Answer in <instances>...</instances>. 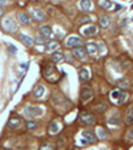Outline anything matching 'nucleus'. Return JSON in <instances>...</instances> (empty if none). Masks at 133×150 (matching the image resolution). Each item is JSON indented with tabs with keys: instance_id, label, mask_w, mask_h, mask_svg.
<instances>
[{
	"instance_id": "f257e3e1",
	"label": "nucleus",
	"mask_w": 133,
	"mask_h": 150,
	"mask_svg": "<svg viewBox=\"0 0 133 150\" xmlns=\"http://www.w3.org/2000/svg\"><path fill=\"white\" fill-rule=\"evenodd\" d=\"M43 112H44V110H43L41 106H31V105L25 106V110H24L25 115L27 117H29V118L36 117V115H41Z\"/></svg>"
},
{
	"instance_id": "f03ea898",
	"label": "nucleus",
	"mask_w": 133,
	"mask_h": 150,
	"mask_svg": "<svg viewBox=\"0 0 133 150\" xmlns=\"http://www.w3.org/2000/svg\"><path fill=\"white\" fill-rule=\"evenodd\" d=\"M3 28L8 33H12V32L17 31V24L15 23V20L12 19V17H5L3 20Z\"/></svg>"
},
{
	"instance_id": "7ed1b4c3",
	"label": "nucleus",
	"mask_w": 133,
	"mask_h": 150,
	"mask_svg": "<svg viewBox=\"0 0 133 150\" xmlns=\"http://www.w3.org/2000/svg\"><path fill=\"white\" fill-rule=\"evenodd\" d=\"M126 93L125 92H121V90H112L110 92V98H113V100H117V104L118 105H121L124 104L126 101Z\"/></svg>"
},
{
	"instance_id": "20e7f679",
	"label": "nucleus",
	"mask_w": 133,
	"mask_h": 150,
	"mask_svg": "<svg viewBox=\"0 0 133 150\" xmlns=\"http://www.w3.org/2000/svg\"><path fill=\"white\" fill-rule=\"evenodd\" d=\"M80 119H81V122L87 123V125H93L96 122L95 114H92L91 112H83L80 114Z\"/></svg>"
},
{
	"instance_id": "39448f33",
	"label": "nucleus",
	"mask_w": 133,
	"mask_h": 150,
	"mask_svg": "<svg viewBox=\"0 0 133 150\" xmlns=\"http://www.w3.org/2000/svg\"><path fill=\"white\" fill-rule=\"evenodd\" d=\"M81 44H83V40L77 36H71L65 41V45L68 48H77V46H81Z\"/></svg>"
},
{
	"instance_id": "423d86ee",
	"label": "nucleus",
	"mask_w": 133,
	"mask_h": 150,
	"mask_svg": "<svg viewBox=\"0 0 133 150\" xmlns=\"http://www.w3.org/2000/svg\"><path fill=\"white\" fill-rule=\"evenodd\" d=\"M31 16H32L35 20H37V21H44L45 17H47V15L44 13V11L39 9V8H32V11H31Z\"/></svg>"
},
{
	"instance_id": "0eeeda50",
	"label": "nucleus",
	"mask_w": 133,
	"mask_h": 150,
	"mask_svg": "<svg viewBox=\"0 0 133 150\" xmlns=\"http://www.w3.org/2000/svg\"><path fill=\"white\" fill-rule=\"evenodd\" d=\"M80 97H81L83 101H89L92 97H93L92 89L88 88V86H83V88H81V92H80Z\"/></svg>"
},
{
	"instance_id": "6e6552de",
	"label": "nucleus",
	"mask_w": 133,
	"mask_h": 150,
	"mask_svg": "<svg viewBox=\"0 0 133 150\" xmlns=\"http://www.w3.org/2000/svg\"><path fill=\"white\" fill-rule=\"evenodd\" d=\"M39 33H40L41 38H44V40H48V38L52 37V29H51V27H48V25H43V27H40Z\"/></svg>"
},
{
	"instance_id": "1a4fd4ad",
	"label": "nucleus",
	"mask_w": 133,
	"mask_h": 150,
	"mask_svg": "<svg viewBox=\"0 0 133 150\" xmlns=\"http://www.w3.org/2000/svg\"><path fill=\"white\" fill-rule=\"evenodd\" d=\"M17 20H19V23H21V24H24V25H28V24L31 23V17H29V15L27 13V12H23V11H20V12H17Z\"/></svg>"
},
{
	"instance_id": "9d476101",
	"label": "nucleus",
	"mask_w": 133,
	"mask_h": 150,
	"mask_svg": "<svg viewBox=\"0 0 133 150\" xmlns=\"http://www.w3.org/2000/svg\"><path fill=\"white\" fill-rule=\"evenodd\" d=\"M72 54L76 58H79V60H84L85 56H87V50H85V48H83V46H77V48H73Z\"/></svg>"
},
{
	"instance_id": "9b49d317",
	"label": "nucleus",
	"mask_w": 133,
	"mask_h": 150,
	"mask_svg": "<svg viewBox=\"0 0 133 150\" xmlns=\"http://www.w3.org/2000/svg\"><path fill=\"white\" fill-rule=\"evenodd\" d=\"M83 137L85 138L83 141V143H95L96 142V135L93 134V133H91V131L84 130L83 131Z\"/></svg>"
},
{
	"instance_id": "f8f14e48",
	"label": "nucleus",
	"mask_w": 133,
	"mask_h": 150,
	"mask_svg": "<svg viewBox=\"0 0 133 150\" xmlns=\"http://www.w3.org/2000/svg\"><path fill=\"white\" fill-rule=\"evenodd\" d=\"M89 70L87 69V68H81V69L79 70V78L81 82H87L88 80H89Z\"/></svg>"
},
{
	"instance_id": "ddd939ff",
	"label": "nucleus",
	"mask_w": 133,
	"mask_h": 150,
	"mask_svg": "<svg viewBox=\"0 0 133 150\" xmlns=\"http://www.w3.org/2000/svg\"><path fill=\"white\" fill-rule=\"evenodd\" d=\"M44 93H45V88H44V85H37L33 90V97L35 98H41L44 96Z\"/></svg>"
},
{
	"instance_id": "4468645a",
	"label": "nucleus",
	"mask_w": 133,
	"mask_h": 150,
	"mask_svg": "<svg viewBox=\"0 0 133 150\" xmlns=\"http://www.w3.org/2000/svg\"><path fill=\"white\" fill-rule=\"evenodd\" d=\"M48 129H49V134H52V135H55V134H57V133H59V130H60V129H59V123L56 122V121H52V122L49 123V127H48Z\"/></svg>"
},
{
	"instance_id": "2eb2a0df",
	"label": "nucleus",
	"mask_w": 133,
	"mask_h": 150,
	"mask_svg": "<svg viewBox=\"0 0 133 150\" xmlns=\"http://www.w3.org/2000/svg\"><path fill=\"white\" fill-rule=\"evenodd\" d=\"M97 48H99V46H97V44H96V42H88L87 44V53H89V54H95L96 52H97Z\"/></svg>"
},
{
	"instance_id": "dca6fc26",
	"label": "nucleus",
	"mask_w": 133,
	"mask_h": 150,
	"mask_svg": "<svg viewBox=\"0 0 133 150\" xmlns=\"http://www.w3.org/2000/svg\"><path fill=\"white\" fill-rule=\"evenodd\" d=\"M96 32H97V28L95 27V25H91V27H88V28H85V29H83V33H84V36H93V35H96Z\"/></svg>"
},
{
	"instance_id": "f3484780",
	"label": "nucleus",
	"mask_w": 133,
	"mask_h": 150,
	"mask_svg": "<svg viewBox=\"0 0 133 150\" xmlns=\"http://www.w3.org/2000/svg\"><path fill=\"white\" fill-rule=\"evenodd\" d=\"M80 8L83 11H89L92 8V1L91 0H80Z\"/></svg>"
},
{
	"instance_id": "a211bd4d",
	"label": "nucleus",
	"mask_w": 133,
	"mask_h": 150,
	"mask_svg": "<svg viewBox=\"0 0 133 150\" xmlns=\"http://www.w3.org/2000/svg\"><path fill=\"white\" fill-rule=\"evenodd\" d=\"M99 23H100V27L101 28H108L110 24V19L108 16H101L99 19Z\"/></svg>"
},
{
	"instance_id": "6ab92c4d",
	"label": "nucleus",
	"mask_w": 133,
	"mask_h": 150,
	"mask_svg": "<svg viewBox=\"0 0 133 150\" xmlns=\"http://www.w3.org/2000/svg\"><path fill=\"white\" fill-rule=\"evenodd\" d=\"M20 40L25 44V45H28V46H31V45H33V42H35V40L32 37H29V36H27V35H20Z\"/></svg>"
},
{
	"instance_id": "aec40b11",
	"label": "nucleus",
	"mask_w": 133,
	"mask_h": 150,
	"mask_svg": "<svg viewBox=\"0 0 133 150\" xmlns=\"http://www.w3.org/2000/svg\"><path fill=\"white\" fill-rule=\"evenodd\" d=\"M129 86H130V82L126 80V78H121V80L118 81V88L120 89H124V90H125V89H128Z\"/></svg>"
},
{
	"instance_id": "412c9836",
	"label": "nucleus",
	"mask_w": 133,
	"mask_h": 150,
	"mask_svg": "<svg viewBox=\"0 0 133 150\" xmlns=\"http://www.w3.org/2000/svg\"><path fill=\"white\" fill-rule=\"evenodd\" d=\"M99 4H100V7L104 8V9H110L112 8V1L110 0H100Z\"/></svg>"
},
{
	"instance_id": "4be33fe9",
	"label": "nucleus",
	"mask_w": 133,
	"mask_h": 150,
	"mask_svg": "<svg viewBox=\"0 0 133 150\" xmlns=\"http://www.w3.org/2000/svg\"><path fill=\"white\" fill-rule=\"evenodd\" d=\"M59 48V44H57L56 41H51V42H47V45H45V50H55Z\"/></svg>"
},
{
	"instance_id": "5701e85b",
	"label": "nucleus",
	"mask_w": 133,
	"mask_h": 150,
	"mask_svg": "<svg viewBox=\"0 0 133 150\" xmlns=\"http://www.w3.org/2000/svg\"><path fill=\"white\" fill-rule=\"evenodd\" d=\"M97 135H99L100 139H106L108 133H106L105 129H103V127H97Z\"/></svg>"
},
{
	"instance_id": "b1692460",
	"label": "nucleus",
	"mask_w": 133,
	"mask_h": 150,
	"mask_svg": "<svg viewBox=\"0 0 133 150\" xmlns=\"http://www.w3.org/2000/svg\"><path fill=\"white\" fill-rule=\"evenodd\" d=\"M63 57H64V54L61 52H53V56H52L53 62H59L60 60H63Z\"/></svg>"
},
{
	"instance_id": "393cba45",
	"label": "nucleus",
	"mask_w": 133,
	"mask_h": 150,
	"mask_svg": "<svg viewBox=\"0 0 133 150\" xmlns=\"http://www.w3.org/2000/svg\"><path fill=\"white\" fill-rule=\"evenodd\" d=\"M95 110L99 113H104L106 110V105L105 104H96L95 105Z\"/></svg>"
},
{
	"instance_id": "a878e982",
	"label": "nucleus",
	"mask_w": 133,
	"mask_h": 150,
	"mask_svg": "<svg viewBox=\"0 0 133 150\" xmlns=\"http://www.w3.org/2000/svg\"><path fill=\"white\" fill-rule=\"evenodd\" d=\"M108 122H109L110 125H118V123L121 122V119H120V117H117V115H113V117H110V118L108 119Z\"/></svg>"
},
{
	"instance_id": "bb28decb",
	"label": "nucleus",
	"mask_w": 133,
	"mask_h": 150,
	"mask_svg": "<svg viewBox=\"0 0 133 150\" xmlns=\"http://www.w3.org/2000/svg\"><path fill=\"white\" fill-rule=\"evenodd\" d=\"M125 121L128 125H133V110H129V112L126 113V117H125Z\"/></svg>"
},
{
	"instance_id": "cd10ccee",
	"label": "nucleus",
	"mask_w": 133,
	"mask_h": 150,
	"mask_svg": "<svg viewBox=\"0 0 133 150\" xmlns=\"http://www.w3.org/2000/svg\"><path fill=\"white\" fill-rule=\"evenodd\" d=\"M53 70H55V66H53V65H47L45 69L43 70V73H44V76H49Z\"/></svg>"
},
{
	"instance_id": "c85d7f7f",
	"label": "nucleus",
	"mask_w": 133,
	"mask_h": 150,
	"mask_svg": "<svg viewBox=\"0 0 133 150\" xmlns=\"http://www.w3.org/2000/svg\"><path fill=\"white\" fill-rule=\"evenodd\" d=\"M92 19H91V16H88V15H84L83 17H80L79 20V23L80 24H85V23H91Z\"/></svg>"
},
{
	"instance_id": "c756f323",
	"label": "nucleus",
	"mask_w": 133,
	"mask_h": 150,
	"mask_svg": "<svg viewBox=\"0 0 133 150\" xmlns=\"http://www.w3.org/2000/svg\"><path fill=\"white\" fill-rule=\"evenodd\" d=\"M19 122H20V118H19V117H16V115H15V119H13V121H12V119H11V121L8 122V125H9V126H12V127H13V126H16V125H17V123H19Z\"/></svg>"
},
{
	"instance_id": "7c9ffc66",
	"label": "nucleus",
	"mask_w": 133,
	"mask_h": 150,
	"mask_svg": "<svg viewBox=\"0 0 133 150\" xmlns=\"http://www.w3.org/2000/svg\"><path fill=\"white\" fill-rule=\"evenodd\" d=\"M27 127H28V129H31V130H33V129H36V127H37V123L32 122V121H28V122H27Z\"/></svg>"
},
{
	"instance_id": "2f4dec72",
	"label": "nucleus",
	"mask_w": 133,
	"mask_h": 150,
	"mask_svg": "<svg viewBox=\"0 0 133 150\" xmlns=\"http://www.w3.org/2000/svg\"><path fill=\"white\" fill-rule=\"evenodd\" d=\"M41 150H52V145L51 143H44L41 146Z\"/></svg>"
},
{
	"instance_id": "473e14b6",
	"label": "nucleus",
	"mask_w": 133,
	"mask_h": 150,
	"mask_svg": "<svg viewBox=\"0 0 133 150\" xmlns=\"http://www.w3.org/2000/svg\"><path fill=\"white\" fill-rule=\"evenodd\" d=\"M8 48H9V52H12V53H13V54H15L16 52H17V48H16L15 45H9V46H8Z\"/></svg>"
},
{
	"instance_id": "72a5a7b5",
	"label": "nucleus",
	"mask_w": 133,
	"mask_h": 150,
	"mask_svg": "<svg viewBox=\"0 0 133 150\" xmlns=\"http://www.w3.org/2000/svg\"><path fill=\"white\" fill-rule=\"evenodd\" d=\"M36 42H37L39 45H44V44H45V40H44V38H37Z\"/></svg>"
},
{
	"instance_id": "f704fd0d",
	"label": "nucleus",
	"mask_w": 133,
	"mask_h": 150,
	"mask_svg": "<svg viewBox=\"0 0 133 150\" xmlns=\"http://www.w3.org/2000/svg\"><path fill=\"white\" fill-rule=\"evenodd\" d=\"M128 137H129V138L133 141V129H130V130H129V133H128Z\"/></svg>"
},
{
	"instance_id": "c9c22d12",
	"label": "nucleus",
	"mask_w": 133,
	"mask_h": 150,
	"mask_svg": "<svg viewBox=\"0 0 133 150\" xmlns=\"http://www.w3.org/2000/svg\"><path fill=\"white\" fill-rule=\"evenodd\" d=\"M7 3H8V0H0V7H1V5H5Z\"/></svg>"
},
{
	"instance_id": "e433bc0d",
	"label": "nucleus",
	"mask_w": 133,
	"mask_h": 150,
	"mask_svg": "<svg viewBox=\"0 0 133 150\" xmlns=\"http://www.w3.org/2000/svg\"><path fill=\"white\" fill-rule=\"evenodd\" d=\"M3 15H4V11H3V8L0 7V17H1V16H3Z\"/></svg>"
}]
</instances>
